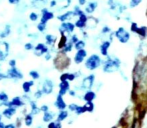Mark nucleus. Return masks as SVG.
Here are the masks:
<instances>
[{
	"mask_svg": "<svg viewBox=\"0 0 147 128\" xmlns=\"http://www.w3.org/2000/svg\"><path fill=\"white\" fill-rule=\"evenodd\" d=\"M134 90L138 94H144L147 91V60H141L135 64L133 69Z\"/></svg>",
	"mask_w": 147,
	"mask_h": 128,
	"instance_id": "obj_1",
	"label": "nucleus"
},
{
	"mask_svg": "<svg viewBox=\"0 0 147 128\" xmlns=\"http://www.w3.org/2000/svg\"><path fill=\"white\" fill-rule=\"evenodd\" d=\"M120 67H121V61L118 57L114 55H108L105 57L102 63V71L104 73H114V72L119 71Z\"/></svg>",
	"mask_w": 147,
	"mask_h": 128,
	"instance_id": "obj_2",
	"label": "nucleus"
},
{
	"mask_svg": "<svg viewBox=\"0 0 147 128\" xmlns=\"http://www.w3.org/2000/svg\"><path fill=\"white\" fill-rule=\"evenodd\" d=\"M103 60L98 54H92L87 57V59L84 62V66L89 71H94L98 68L102 67Z\"/></svg>",
	"mask_w": 147,
	"mask_h": 128,
	"instance_id": "obj_3",
	"label": "nucleus"
},
{
	"mask_svg": "<svg viewBox=\"0 0 147 128\" xmlns=\"http://www.w3.org/2000/svg\"><path fill=\"white\" fill-rule=\"evenodd\" d=\"M94 84H95V75L94 74H89V75L85 76V77L81 80V83H80L78 90L84 91V92L92 90Z\"/></svg>",
	"mask_w": 147,
	"mask_h": 128,
	"instance_id": "obj_4",
	"label": "nucleus"
},
{
	"mask_svg": "<svg viewBox=\"0 0 147 128\" xmlns=\"http://www.w3.org/2000/svg\"><path fill=\"white\" fill-rule=\"evenodd\" d=\"M115 37L119 40L120 43H127L130 40V33L127 31L124 27H119L116 31L114 32Z\"/></svg>",
	"mask_w": 147,
	"mask_h": 128,
	"instance_id": "obj_5",
	"label": "nucleus"
},
{
	"mask_svg": "<svg viewBox=\"0 0 147 128\" xmlns=\"http://www.w3.org/2000/svg\"><path fill=\"white\" fill-rule=\"evenodd\" d=\"M75 24L72 23L71 21L68 22H62L61 25L59 27V32L61 35H65V33L67 34H72L75 30Z\"/></svg>",
	"mask_w": 147,
	"mask_h": 128,
	"instance_id": "obj_6",
	"label": "nucleus"
},
{
	"mask_svg": "<svg viewBox=\"0 0 147 128\" xmlns=\"http://www.w3.org/2000/svg\"><path fill=\"white\" fill-rule=\"evenodd\" d=\"M6 74H7V76H8L9 79L15 80V81H17V80H20V79L23 78V73H22L19 69H17L16 67L9 68V69L7 70V72H6Z\"/></svg>",
	"mask_w": 147,
	"mask_h": 128,
	"instance_id": "obj_7",
	"label": "nucleus"
},
{
	"mask_svg": "<svg viewBox=\"0 0 147 128\" xmlns=\"http://www.w3.org/2000/svg\"><path fill=\"white\" fill-rule=\"evenodd\" d=\"M87 59V51L85 49H82V50L76 51L75 55H74V63L79 65V64L85 62V60Z\"/></svg>",
	"mask_w": 147,
	"mask_h": 128,
	"instance_id": "obj_8",
	"label": "nucleus"
},
{
	"mask_svg": "<svg viewBox=\"0 0 147 128\" xmlns=\"http://www.w3.org/2000/svg\"><path fill=\"white\" fill-rule=\"evenodd\" d=\"M9 55V43L0 41V61H4Z\"/></svg>",
	"mask_w": 147,
	"mask_h": 128,
	"instance_id": "obj_9",
	"label": "nucleus"
},
{
	"mask_svg": "<svg viewBox=\"0 0 147 128\" xmlns=\"http://www.w3.org/2000/svg\"><path fill=\"white\" fill-rule=\"evenodd\" d=\"M54 18V13L52 11L48 9V8L44 7L43 9H41V17H40V22L42 23H45L47 24V22L49 20L53 19Z\"/></svg>",
	"mask_w": 147,
	"mask_h": 128,
	"instance_id": "obj_10",
	"label": "nucleus"
},
{
	"mask_svg": "<svg viewBox=\"0 0 147 128\" xmlns=\"http://www.w3.org/2000/svg\"><path fill=\"white\" fill-rule=\"evenodd\" d=\"M41 90H42L43 94H51L54 90V83H53L52 80L50 79H45L42 83V87H41Z\"/></svg>",
	"mask_w": 147,
	"mask_h": 128,
	"instance_id": "obj_11",
	"label": "nucleus"
},
{
	"mask_svg": "<svg viewBox=\"0 0 147 128\" xmlns=\"http://www.w3.org/2000/svg\"><path fill=\"white\" fill-rule=\"evenodd\" d=\"M34 54L36 56H41V55H45L50 51V49L48 48L46 44L44 43H38L36 46L34 47Z\"/></svg>",
	"mask_w": 147,
	"mask_h": 128,
	"instance_id": "obj_12",
	"label": "nucleus"
},
{
	"mask_svg": "<svg viewBox=\"0 0 147 128\" xmlns=\"http://www.w3.org/2000/svg\"><path fill=\"white\" fill-rule=\"evenodd\" d=\"M87 21H88V16L86 13H83L82 15H80L78 17V19L75 21V27L79 28V29H84L87 26Z\"/></svg>",
	"mask_w": 147,
	"mask_h": 128,
	"instance_id": "obj_13",
	"label": "nucleus"
},
{
	"mask_svg": "<svg viewBox=\"0 0 147 128\" xmlns=\"http://www.w3.org/2000/svg\"><path fill=\"white\" fill-rule=\"evenodd\" d=\"M54 106L56 107L59 111H61V110H66V108L68 107V105L66 104L63 96L57 94L56 99H55V102H54Z\"/></svg>",
	"mask_w": 147,
	"mask_h": 128,
	"instance_id": "obj_14",
	"label": "nucleus"
},
{
	"mask_svg": "<svg viewBox=\"0 0 147 128\" xmlns=\"http://www.w3.org/2000/svg\"><path fill=\"white\" fill-rule=\"evenodd\" d=\"M110 45H111L110 40H104L101 42L100 46H99V50H100V53L102 56L107 57L109 55L108 51H109V48H110Z\"/></svg>",
	"mask_w": 147,
	"mask_h": 128,
	"instance_id": "obj_15",
	"label": "nucleus"
},
{
	"mask_svg": "<svg viewBox=\"0 0 147 128\" xmlns=\"http://www.w3.org/2000/svg\"><path fill=\"white\" fill-rule=\"evenodd\" d=\"M59 90H58V94L61 96H64L69 92V90L71 89L70 88V82L68 81H60L59 85Z\"/></svg>",
	"mask_w": 147,
	"mask_h": 128,
	"instance_id": "obj_16",
	"label": "nucleus"
},
{
	"mask_svg": "<svg viewBox=\"0 0 147 128\" xmlns=\"http://www.w3.org/2000/svg\"><path fill=\"white\" fill-rule=\"evenodd\" d=\"M77 78L75 72H64L60 75V81H68L72 82Z\"/></svg>",
	"mask_w": 147,
	"mask_h": 128,
	"instance_id": "obj_17",
	"label": "nucleus"
},
{
	"mask_svg": "<svg viewBox=\"0 0 147 128\" xmlns=\"http://www.w3.org/2000/svg\"><path fill=\"white\" fill-rule=\"evenodd\" d=\"M74 17H76L74 11H67V12H65V13L60 14L59 16H57V19L61 22H68Z\"/></svg>",
	"mask_w": 147,
	"mask_h": 128,
	"instance_id": "obj_18",
	"label": "nucleus"
},
{
	"mask_svg": "<svg viewBox=\"0 0 147 128\" xmlns=\"http://www.w3.org/2000/svg\"><path fill=\"white\" fill-rule=\"evenodd\" d=\"M16 112H17V108H15V107H6V108L2 111L1 114H2V116L10 119L12 116H14V115L16 114Z\"/></svg>",
	"mask_w": 147,
	"mask_h": 128,
	"instance_id": "obj_19",
	"label": "nucleus"
},
{
	"mask_svg": "<svg viewBox=\"0 0 147 128\" xmlns=\"http://www.w3.org/2000/svg\"><path fill=\"white\" fill-rule=\"evenodd\" d=\"M95 99H96V93L93 90L84 92L83 97H82V100L85 101V102H93Z\"/></svg>",
	"mask_w": 147,
	"mask_h": 128,
	"instance_id": "obj_20",
	"label": "nucleus"
},
{
	"mask_svg": "<svg viewBox=\"0 0 147 128\" xmlns=\"http://www.w3.org/2000/svg\"><path fill=\"white\" fill-rule=\"evenodd\" d=\"M97 6H98V3L96 1H90L86 4L85 8H84V12L86 14H92L93 12L96 10Z\"/></svg>",
	"mask_w": 147,
	"mask_h": 128,
	"instance_id": "obj_21",
	"label": "nucleus"
},
{
	"mask_svg": "<svg viewBox=\"0 0 147 128\" xmlns=\"http://www.w3.org/2000/svg\"><path fill=\"white\" fill-rule=\"evenodd\" d=\"M55 116H56L55 113H53L52 111L49 110V111H47V112L43 113L42 120H43V122H45V123H50V122H52V121H54L53 119H54Z\"/></svg>",
	"mask_w": 147,
	"mask_h": 128,
	"instance_id": "obj_22",
	"label": "nucleus"
},
{
	"mask_svg": "<svg viewBox=\"0 0 147 128\" xmlns=\"http://www.w3.org/2000/svg\"><path fill=\"white\" fill-rule=\"evenodd\" d=\"M34 85V80H29V81H24L22 83V90L25 94H28L31 92V87Z\"/></svg>",
	"mask_w": 147,
	"mask_h": 128,
	"instance_id": "obj_23",
	"label": "nucleus"
},
{
	"mask_svg": "<svg viewBox=\"0 0 147 128\" xmlns=\"http://www.w3.org/2000/svg\"><path fill=\"white\" fill-rule=\"evenodd\" d=\"M68 116H69V111L68 110H61L57 113L56 121H58V122H63L64 120H66V119L68 118Z\"/></svg>",
	"mask_w": 147,
	"mask_h": 128,
	"instance_id": "obj_24",
	"label": "nucleus"
},
{
	"mask_svg": "<svg viewBox=\"0 0 147 128\" xmlns=\"http://www.w3.org/2000/svg\"><path fill=\"white\" fill-rule=\"evenodd\" d=\"M29 105H30V113L34 116V115H37L41 112L40 108L38 107V105L36 104V102L33 100L29 101Z\"/></svg>",
	"mask_w": 147,
	"mask_h": 128,
	"instance_id": "obj_25",
	"label": "nucleus"
},
{
	"mask_svg": "<svg viewBox=\"0 0 147 128\" xmlns=\"http://www.w3.org/2000/svg\"><path fill=\"white\" fill-rule=\"evenodd\" d=\"M47 2H48V0H32L31 4H32L33 7L36 8V9H38V8L43 9L44 6L47 4Z\"/></svg>",
	"mask_w": 147,
	"mask_h": 128,
	"instance_id": "obj_26",
	"label": "nucleus"
},
{
	"mask_svg": "<svg viewBox=\"0 0 147 128\" xmlns=\"http://www.w3.org/2000/svg\"><path fill=\"white\" fill-rule=\"evenodd\" d=\"M56 36L53 34H47L45 36V42H46L47 46H53L56 42Z\"/></svg>",
	"mask_w": 147,
	"mask_h": 128,
	"instance_id": "obj_27",
	"label": "nucleus"
},
{
	"mask_svg": "<svg viewBox=\"0 0 147 128\" xmlns=\"http://www.w3.org/2000/svg\"><path fill=\"white\" fill-rule=\"evenodd\" d=\"M10 32H11V27H10L9 24H6L4 26V29L2 31H0V38L1 39H4L6 37H8L10 35Z\"/></svg>",
	"mask_w": 147,
	"mask_h": 128,
	"instance_id": "obj_28",
	"label": "nucleus"
},
{
	"mask_svg": "<svg viewBox=\"0 0 147 128\" xmlns=\"http://www.w3.org/2000/svg\"><path fill=\"white\" fill-rule=\"evenodd\" d=\"M73 48H74V44H73V43H71L69 40H68V42L66 43V45L63 47V48H62L61 52L64 53V54H67V53L71 52V51L73 50Z\"/></svg>",
	"mask_w": 147,
	"mask_h": 128,
	"instance_id": "obj_29",
	"label": "nucleus"
},
{
	"mask_svg": "<svg viewBox=\"0 0 147 128\" xmlns=\"http://www.w3.org/2000/svg\"><path fill=\"white\" fill-rule=\"evenodd\" d=\"M24 123L27 127H30L32 126L33 124V115L31 113H27L24 117Z\"/></svg>",
	"mask_w": 147,
	"mask_h": 128,
	"instance_id": "obj_30",
	"label": "nucleus"
},
{
	"mask_svg": "<svg viewBox=\"0 0 147 128\" xmlns=\"http://www.w3.org/2000/svg\"><path fill=\"white\" fill-rule=\"evenodd\" d=\"M85 46H86V42L83 40V39H80V40L74 45V49H76V51L82 50V49L85 48Z\"/></svg>",
	"mask_w": 147,
	"mask_h": 128,
	"instance_id": "obj_31",
	"label": "nucleus"
},
{
	"mask_svg": "<svg viewBox=\"0 0 147 128\" xmlns=\"http://www.w3.org/2000/svg\"><path fill=\"white\" fill-rule=\"evenodd\" d=\"M84 107H85L86 109V112L88 113H92L93 111H94L95 109V105L93 102H85V104H83Z\"/></svg>",
	"mask_w": 147,
	"mask_h": 128,
	"instance_id": "obj_32",
	"label": "nucleus"
},
{
	"mask_svg": "<svg viewBox=\"0 0 147 128\" xmlns=\"http://www.w3.org/2000/svg\"><path fill=\"white\" fill-rule=\"evenodd\" d=\"M67 42H68V39H67V37H66V35H61V38H60L59 44H58V49L62 50V48L65 46Z\"/></svg>",
	"mask_w": 147,
	"mask_h": 128,
	"instance_id": "obj_33",
	"label": "nucleus"
},
{
	"mask_svg": "<svg viewBox=\"0 0 147 128\" xmlns=\"http://www.w3.org/2000/svg\"><path fill=\"white\" fill-rule=\"evenodd\" d=\"M84 113H86V109H85V107H84V105H78L77 109H76V111L74 112V114L79 116V115H82V114H84Z\"/></svg>",
	"mask_w": 147,
	"mask_h": 128,
	"instance_id": "obj_34",
	"label": "nucleus"
},
{
	"mask_svg": "<svg viewBox=\"0 0 147 128\" xmlns=\"http://www.w3.org/2000/svg\"><path fill=\"white\" fill-rule=\"evenodd\" d=\"M47 128H62V125H61V122H58V121L54 120V121H52V122L48 123Z\"/></svg>",
	"mask_w": 147,
	"mask_h": 128,
	"instance_id": "obj_35",
	"label": "nucleus"
},
{
	"mask_svg": "<svg viewBox=\"0 0 147 128\" xmlns=\"http://www.w3.org/2000/svg\"><path fill=\"white\" fill-rule=\"evenodd\" d=\"M29 76L33 80H37L40 78V74H39V72L36 71V70H31L29 72Z\"/></svg>",
	"mask_w": 147,
	"mask_h": 128,
	"instance_id": "obj_36",
	"label": "nucleus"
},
{
	"mask_svg": "<svg viewBox=\"0 0 147 128\" xmlns=\"http://www.w3.org/2000/svg\"><path fill=\"white\" fill-rule=\"evenodd\" d=\"M39 17H41V16H39L36 12H31L29 14V19H30V21H32V22H36L37 20L39 19Z\"/></svg>",
	"mask_w": 147,
	"mask_h": 128,
	"instance_id": "obj_37",
	"label": "nucleus"
},
{
	"mask_svg": "<svg viewBox=\"0 0 147 128\" xmlns=\"http://www.w3.org/2000/svg\"><path fill=\"white\" fill-rule=\"evenodd\" d=\"M142 2V0H130L129 2V7L130 8H135Z\"/></svg>",
	"mask_w": 147,
	"mask_h": 128,
	"instance_id": "obj_38",
	"label": "nucleus"
},
{
	"mask_svg": "<svg viewBox=\"0 0 147 128\" xmlns=\"http://www.w3.org/2000/svg\"><path fill=\"white\" fill-rule=\"evenodd\" d=\"M8 101V95L5 92H0V102L5 103Z\"/></svg>",
	"mask_w": 147,
	"mask_h": 128,
	"instance_id": "obj_39",
	"label": "nucleus"
},
{
	"mask_svg": "<svg viewBox=\"0 0 147 128\" xmlns=\"http://www.w3.org/2000/svg\"><path fill=\"white\" fill-rule=\"evenodd\" d=\"M46 27H47V24L42 23V22H39V23L37 24V29L40 32H44L45 30H46Z\"/></svg>",
	"mask_w": 147,
	"mask_h": 128,
	"instance_id": "obj_40",
	"label": "nucleus"
},
{
	"mask_svg": "<svg viewBox=\"0 0 147 128\" xmlns=\"http://www.w3.org/2000/svg\"><path fill=\"white\" fill-rule=\"evenodd\" d=\"M101 33H102L103 35H105V34L108 35V34H111L112 31H111V29H110V27H109V26L105 25V26H103L102 30H101Z\"/></svg>",
	"mask_w": 147,
	"mask_h": 128,
	"instance_id": "obj_41",
	"label": "nucleus"
},
{
	"mask_svg": "<svg viewBox=\"0 0 147 128\" xmlns=\"http://www.w3.org/2000/svg\"><path fill=\"white\" fill-rule=\"evenodd\" d=\"M77 107H78V104H76V103H70L69 105H68V110L70 111V112H75L76 111V109H77Z\"/></svg>",
	"mask_w": 147,
	"mask_h": 128,
	"instance_id": "obj_42",
	"label": "nucleus"
},
{
	"mask_svg": "<svg viewBox=\"0 0 147 128\" xmlns=\"http://www.w3.org/2000/svg\"><path fill=\"white\" fill-rule=\"evenodd\" d=\"M79 40H80V39L78 38L77 35H76V34H72V35H71V37H70V40H69V41H70L71 43H73L74 45H75L76 43H77Z\"/></svg>",
	"mask_w": 147,
	"mask_h": 128,
	"instance_id": "obj_43",
	"label": "nucleus"
},
{
	"mask_svg": "<svg viewBox=\"0 0 147 128\" xmlns=\"http://www.w3.org/2000/svg\"><path fill=\"white\" fill-rule=\"evenodd\" d=\"M34 45L32 44L31 42H28V43H26L25 45H24V48H25V50H27V51H30V50H34Z\"/></svg>",
	"mask_w": 147,
	"mask_h": 128,
	"instance_id": "obj_44",
	"label": "nucleus"
},
{
	"mask_svg": "<svg viewBox=\"0 0 147 128\" xmlns=\"http://www.w3.org/2000/svg\"><path fill=\"white\" fill-rule=\"evenodd\" d=\"M42 95H43L42 90H41V89H38V90H36V92L34 93V98H35V99H40L41 97H42Z\"/></svg>",
	"mask_w": 147,
	"mask_h": 128,
	"instance_id": "obj_45",
	"label": "nucleus"
},
{
	"mask_svg": "<svg viewBox=\"0 0 147 128\" xmlns=\"http://www.w3.org/2000/svg\"><path fill=\"white\" fill-rule=\"evenodd\" d=\"M40 110H41V112H47V111H49V106L48 105H46V104H43V105H41V107H40Z\"/></svg>",
	"mask_w": 147,
	"mask_h": 128,
	"instance_id": "obj_46",
	"label": "nucleus"
},
{
	"mask_svg": "<svg viewBox=\"0 0 147 128\" xmlns=\"http://www.w3.org/2000/svg\"><path fill=\"white\" fill-rule=\"evenodd\" d=\"M8 64H9L10 68L16 67V60H15V59H11V60H9V62H8Z\"/></svg>",
	"mask_w": 147,
	"mask_h": 128,
	"instance_id": "obj_47",
	"label": "nucleus"
},
{
	"mask_svg": "<svg viewBox=\"0 0 147 128\" xmlns=\"http://www.w3.org/2000/svg\"><path fill=\"white\" fill-rule=\"evenodd\" d=\"M68 94H69L71 97H76L77 96V93H76V89H70L69 92H68Z\"/></svg>",
	"mask_w": 147,
	"mask_h": 128,
	"instance_id": "obj_48",
	"label": "nucleus"
},
{
	"mask_svg": "<svg viewBox=\"0 0 147 128\" xmlns=\"http://www.w3.org/2000/svg\"><path fill=\"white\" fill-rule=\"evenodd\" d=\"M8 2L12 5H17V4L20 3V0H8Z\"/></svg>",
	"mask_w": 147,
	"mask_h": 128,
	"instance_id": "obj_49",
	"label": "nucleus"
},
{
	"mask_svg": "<svg viewBox=\"0 0 147 128\" xmlns=\"http://www.w3.org/2000/svg\"><path fill=\"white\" fill-rule=\"evenodd\" d=\"M6 78H8L7 74L2 73V72H0V81H2V80H3V79H6Z\"/></svg>",
	"mask_w": 147,
	"mask_h": 128,
	"instance_id": "obj_50",
	"label": "nucleus"
},
{
	"mask_svg": "<svg viewBox=\"0 0 147 128\" xmlns=\"http://www.w3.org/2000/svg\"><path fill=\"white\" fill-rule=\"evenodd\" d=\"M44 58H45V60H50L51 58H52V55H51V52L49 51L47 54H45V56H44Z\"/></svg>",
	"mask_w": 147,
	"mask_h": 128,
	"instance_id": "obj_51",
	"label": "nucleus"
},
{
	"mask_svg": "<svg viewBox=\"0 0 147 128\" xmlns=\"http://www.w3.org/2000/svg\"><path fill=\"white\" fill-rule=\"evenodd\" d=\"M78 4H79V6L86 5V4H87V1H86V0H78Z\"/></svg>",
	"mask_w": 147,
	"mask_h": 128,
	"instance_id": "obj_52",
	"label": "nucleus"
},
{
	"mask_svg": "<svg viewBox=\"0 0 147 128\" xmlns=\"http://www.w3.org/2000/svg\"><path fill=\"white\" fill-rule=\"evenodd\" d=\"M5 128H16V125L13 123H9V124H6Z\"/></svg>",
	"mask_w": 147,
	"mask_h": 128,
	"instance_id": "obj_53",
	"label": "nucleus"
},
{
	"mask_svg": "<svg viewBox=\"0 0 147 128\" xmlns=\"http://www.w3.org/2000/svg\"><path fill=\"white\" fill-rule=\"evenodd\" d=\"M6 125L3 123V121H0V128H5Z\"/></svg>",
	"mask_w": 147,
	"mask_h": 128,
	"instance_id": "obj_54",
	"label": "nucleus"
},
{
	"mask_svg": "<svg viewBox=\"0 0 147 128\" xmlns=\"http://www.w3.org/2000/svg\"><path fill=\"white\" fill-rule=\"evenodd\" d=\"M0 121H2V114H0Z\"/></svg>",
	"mask_w": 147,
	"mask_h": 128,
	"instance_id": "obj_55",
	"label": "nucleus"
}]
</instances>
